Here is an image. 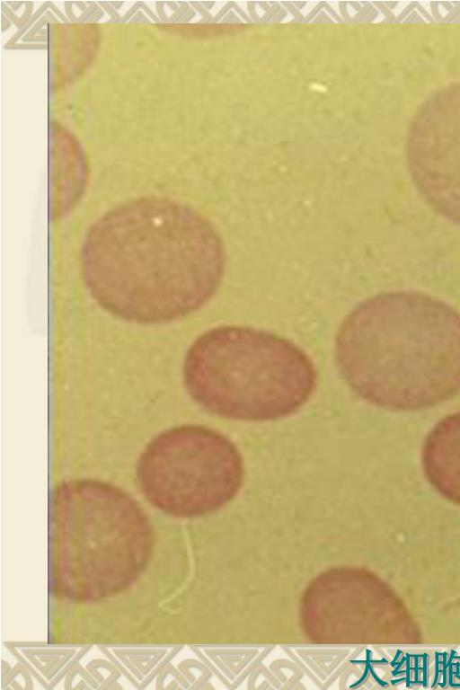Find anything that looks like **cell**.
I'll use <instances>...</instances> for the list:
<instances>
[{
  "mask_svg": "<svg viewBox=\"0 0 460 690\" xmlns=\"http://www.w3.org/2000/svg\"><path fill=\"white\" fill-rule=\"evenodd\" d=\"M91 297L111 315L139 324L182 319L208 304L225 274L216 227L190 208L143 198L100 217L81 247Z\"/></svg>",
  "mask_w": 460,
  "mask_h": 690,
  "instance_id": "cell-1",
  "label": "cell"
},
{
  "mask_svg": "<svg viewBox=\"0 0 460 690\" xmlns=\"http://www.w3.org/2000/svg\"><path fill=\"white\" fill-rule=\"evenodd\" d=\"M339 372L364 401L388 411H418L460 393V313L416 291L367 298L341 322Z\"/></svg>",
  "mask_w": 460,
  "mask_h": 690,
  "instance_id": "cell-2",
  "label": "cell"
},
{
  "mask_svg": "<svg viewBox=\"0 0 460 690\" xmlns=\"http://www.w3.org/2000/svg\"><path fill=\"white\" fill-rule=\"evenodd\" d=\"M183 381L190 396L214 415L268 421L296 412L312 396L317 371L288 339L246 326L215 327L188 349Z\"/></svg>",
  "mask_w": 460,
  "mask_h": 690,
  "instance_id": "cell-3",
  "label": "cell"
},
{
  "mask_svg": "<svg viewBox=\"0 0 460 690\" xmlns=\"http://www.w3.org/2000/svg\"><path fill=\"white\" fill-rule=\"evenodd\" d=\"M240 451L226 436L186 424L157 434L140 454L136 474L145 498L165 514L190 518L231 500L244 473Z\"/></svg>",
  "mask_w": 460,
  "mask_h": 690,
  "instance_id": "cell-4",
  "label": "cell"
},
{
  "mask_svg": "<svg viewBox=\"0 0 460 690\" xmlns=\"http://www.w3.org/2000/svg\"><path fill=\"white\" fill-rule=\"evenodd\" d=\"M406 161L422 199L460 226V81L438 90L419 107L408 128Z\"/></svg>",
  "mask_w": 460,
  "mask_h": 690,
  "instance_id": "cell-5",
  "label": "cell"
},
{
  "mask_svg": "<svg viewBox=\"0 0 460 690\" xmlns=\"http://www.w3.org/2000/svg\"><path fill=\"white\" fill-rule=\"evenodd\" d=\"M421 462L429 481L460 501V411L445 416L429 432Z\"/></svg>",
  "mask_w": 460,
  "mask_h": 690,
  "instance_id": "cell-6",
  "label": "cell"
}]
</instances>
